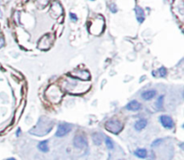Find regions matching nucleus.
Segmentation results:
<instances>
[{"instance_id": "1a4fd4ad", "label": "nucleus", "mask_w": 184, "mask_h": 160, "mask_svg": "<svg viewBox=\"0 0 184 160\" xmlns=\"http://www.w3.org/2000/svg\"><path fill=\"white\" fill-rule=\"evenodd\" d=\"M147 125V120L146 119H140L135 123V129L136 131H142Z\"/></svg>"}, {"instance_id": "6ab92c4d", "label": "nucleus", "mask_w": 184, "mask_h": 160, "mask_svg": "<svg viewBox=\"0 0 184 160\" xmlns=\"http://www.w3.org/2000/svg\"><path fill=\"white\" fill-rule=\"evenodd\" d=\"M4 44H5V40L3 38H0V48L4 46Z\"/></svg>"}, {"instance_id": "dca6fc26", "label": "nucleus", "mask_w": 184, "mask_h": 160, "mask_svg": "<svg viewBox=\"0 0 184 160\" xmlns=\"http://www.w3.org/2000/svg\"><path fill=\"white\" fill-rule=\"evenodd\" d=\"M163 142V140H161V139H158V140H156V141H154L153 142V144H152V147H157L159 144H161Z\"/></svg>"}, {"instance_id": "0eeeda50", "label": "nucleus", "mask_w": 184, "mask_h": 160, "mask_svg": "<svg viewBox=\"0 0 184 160\" xmlns=\"http://www.w3.org/2000/svg\"><path fill=\"white\" fill-rule=\"evenodd\" d=\"M135 13H136V17L137 22L139 24H142L145 20V13L144 10L140 7H136L135 8Z\"/></svg>"}, {"instance_id": "9b49d317", "label": "nucleus", "mask_w": 184, "mask_h": 160, "mask_svg": "<svg viewBox=\"0 0 184 160\" xmlns=\"http://www.w3.org/2000/svg\"><path fill=\"white\" fill-rule=\"evenodd\" d=\"M38 148L41 150V152H48L49 147H48V140H42L39 144H38Z\"/></svg>"}, {"instance_id": "f03ea898", "label": "nucleus", "mask_w": 184, "mask_h": 160, "mask_svg": "<svg viewBox=\"0 0 184 160\" xmlns=\"http://www.w3.org/2000/svg\"><path fill=\"white\" fill-rule=\"evenodd\" d=\"M172 9L173 12H175L177 10V15L179 18H181L182 20L184 14V7H183V0H173V4H172Z\"/></svg>"}, {"instance_id": "a211bd4d", "label": "nucleus", "mask_w": 184, "mask_h": 160, "mask_svg": "<svg viewBox=\"0 0 184 160\" xmlns=\"http://www.w3.org/2000/svg\"><path fill=\"white\" fill-rule=\"evenodd\" d=\"M70 16H71V19L73 21H76L77 20V16L75 15V13H70Z\"/></svg>"}, {"instance_id": "39448f33", "label": "nucleus", "mask_w": 184, "mask_h": 160, "mask_svg": "<svg viewBox=\"0 0 184 160\" xmlns=\"http://www.w3.org/2000/svg\"><path fill=\"white\" fill-rule=\"evenodd\" d=\"M160 121L162 125L166 129H171L173 127V120L168 115H162L160 117Z\"/></svg>"}, {"instance_id": "423d86ee", "label": "nucleus", "mask_w": 184, "mask_h": 160, "mask_svg": "<svg viewBox=\"0 0 184 160\" xmlns=\"http://www.w3.org/2000/svg\"><path fill=\"white\" fill-rule=\"evenodd\" d=\"M156 95V90H154V89L146 90V91L143 92L142 94H141L142 98H143L144 100H146V101H148V100H151V99H153Z\"/></svg>"}, {"instance_id": "9d476101", "label": "nucleus", "mask_w": 184, "mask_h": 160, "mask_svg": "<svg viewBox=\"0 0 184 160\" xmlns=\"http://www.w3.org/2000/svg\"><path fill=\"white\" fill-rule=\"evenodd\" d=\"M134 155L139 158H146L147 156V151L145 148H138V149L135 150Z\"/></svg>"}, {"instance_id": "412c9836", "label": "nucleus", "mask_w": 184, "mask_h": 160, "mask_svg": "<svg viewBox=\"0 0 184 160\" xmlns=\"http://www.w3.org/2000/svg\"><path fill=\"white\" fill-rule=\"evenodd\" d=\"M91 1H95V0H91Z\"/></svg>"}, {"instance_id": "20e7f679", "label": "nucleus", "mask_w": 184, "mask_h": 160, "mask_svg": "<svg viewBox=\"0 0 184 160\" xmlns=\"http://www.w3.org/2000/svg\"><path fill=\"white\" fill-rule=\"evenodd\" d=\"M86 140L84 137H83L81 135H77L75 136L74 139V146L77 148H84L86 147Z\"/></svg>"}, {"instance_id": "f3484780", "label": "nucleus", "mask_w": 184, "mask_h": 160, "mask_svg": "<svg viewBox=\"0 0 184 160\" xmlns=\"http://www.w3.org/2000/svg\"><path fill=\"white\" fill-rule=\"evenodd\" d=\"M110 11L111 12H113V13H116L117 12V7L115 6V4H111L110 6Z\"/></svg>"}, {"instance_id": "2eb2a0df", "label": "nucleus", "mask_w": 184, "mask_h": 160, "mask_svg": "<svg viewBox=\"0 0 184 160\" xmlns=\"http://www.w3.org/2000/svg\"><path fill=\"white\" fill-rule=\"evenodd\" d=\"M158 72L160 73V76H161V77H165V76H166V74H167L166 68L164 67H160V68L158 69Z\"/></svg>"}, {"instance_id": "ddd939ff", "label": "nucleus", "mask_w": 184, "mask_h": 160, "mask_svg": "<svg viewBox=\"0 0 184 160\" xmlns=\"http://www.w3.org/2000/svg\"><path fill=\"white\" fill-rule=\"evenodd\" d=\"M163 102H164V95H160L159 98L157 99L156 104L158 109H161L163 107Z\"/></svg>"}, {"instance_id": "f257e3e1", "label": "nucleus", "mask_w": 184, "mask_h": 160, "mask_svg": "<svg viewBox=\"0 0 184 160\" xmlns=\"http://www.w3.org/2000/svg\"><path fill=\"white\" fill-rule=\"evenodd\" d=\"M104 128L106 131L113 134L120 133L123 129L122 123L118 120H109L104 124Z\"/></svg>"}, {"instance_id": "f8f14e48", "label": "nucleus", "mask_w": 184, "mask_h": 160, "mask_svg": "<svg viewBox=\"0 0 184 160\" xmlns=\"http://www.w3.org/2000/svg\"><path fill=\"white\" fill-rule=\"evenodd\" d=\"M93 141L96 146H100L102 143V137L100 133L93 134Z\"/></svg>"}, {"instance_id": "7ed1b4c3", "label": "nucleus", "mask_w": 184, "mask_h": 160, "mask_svg": "<svg viewBox=\"0 0 184 160\" xmlns=\"http://www.w3.org/2000/svg\"><path fill=\"white\" fill-rule=\"evenodd\" d=\"M72 130V126L68 123H61L58 127V130L56 131V137H64L66 136L68 132H70Z\"/></svg>"}, {"instance_id": "4468645a", "label": "nucleus", "mask_w": 184, "mask_h": 160, "mask_svg": "<svg viewBox=\"0 0 184 160\" xmlns=\"http://www.w3.org/2000/svg\"><path fill=\"white\" fill-rule=\"evenodd\" d=\"M105 144H106V146H107V147L109 149H112L113 148V143H112V141H111V140L110 138H105Z\"/></svg>"}, {"instance_id": "6e6552de", "label": "nucleus", "mask_w": 184, "mask_h": 160, "mask_svg": "<svg viewBox=\"0 0 184 160\" xmlns=\"http://www.w3.org/2000/svg\"><path fill=\"white\" fill-rule=\"evenodd\" d=\"M127 110H129V111H137V110H139L140 108H141V104L136 100H133L130 102L128 104H127Z\"/></svg>"}, {"instance_id": "aec40b11", "label": "nucleus", "mask_w": 184, "mask_h": 160, "mask_svg": "<svg viewBox=\"0 0 184 160\" xmlns=\"http://www.w3.org/2000/svg\"><path fill=\"white\" fill-rule=\"evenodd\" d=\"M7 160H16L15 158H14V157H11V158H8Z\"/></svg>"}]
</instances>
